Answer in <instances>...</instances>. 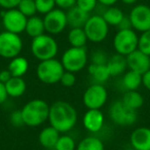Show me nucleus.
<instances>
[{
	"instance_id": "4c0bfd02",
	"label": "nucleus",
	"mask_w": 150,
	"mask_h": 150,
	"mask_svg": "<svg viewBox=\"0 0 150 150\" xmlns=\"http://www.w3.org/2000/svg\"><path fill=\"white\" fill-rule=\"evenodd\" d=\"M22 0H0V7L3 9L17 8Z\"/></svg>"
},
{
	"instance_id": "c9c22d12",
	"label": "nucleus",
	"mask_w": 150,
	"mask_h": 150,
	"mask_svg": "<svg viewBox=\"0 0 150 150\" xmlns=\"http://www.w3.org/2000/svg\"><path fill=\"white\" fill-rule=\"evenodd\" d=\"M9 121H11V125L16 127H23V125H25L21 110H16V111H13V112H11V116H9Z\"/></svg>"
},
{
	"instance_id": "a18cd8bd",
	"label": "nucleus",
	"mask_w": 150,
	"mask_h": 150,
	"mask_svg": "<svg viewBox=\"0 0 150 150\" xmlns=\"http://www.w3.org/2000/svg\"><path fill=\"white\" fill-rule=\"evenodd\" d=\"M1 29H2V23L0 21V32H1Z\"/></svg>"
},
{
	"instance_id": "20e7f679",
	"label": "nucleus",
	"mask_w": 150,
	"mask_h": 150,
	"mask_svg": "<svg viewBox=\"0 0 150 150\" xmlns=\"http://www.w3.org/2000/svg\"><path fill=\"white\" fill-rule=\"evenodd\" d=\"M65 69L61 61L54 59L41 61L37 65L36 75L37 78L45 84H56L60 82L62 75L64 74Z\"/></svg>"
},
{
	"instance_id": "5701e85b",
	"label": "nucleus",
	"mask_w": 150,
	"mask_h": 150,
	"mask_svg": "<svg viewBox=\"0 0 150 150\" xmlns=\"http://www.w3.org/2000/svg\"><path fill=\"white\" fill-rule=\"evenodd\" d=\"M25 32L31 38L38 37V36L44 34L45 28H44L43 18H40L38 16H33V17L28 18Z\"/></svg>"
},
{
	"instance_id": "dca6fc26",
	"label": "nucleus",
	"mask_w": 150,
	"mask_h": 150,
	"mask_svg": "<svg viewBox=\"0 0 150 150\" xmlns=\"http://www.w3.org/2000/svg\"><path fill=\"white\" fill-rule=\"evenodd\" d=\"M129 142L134 150H150V127L135 129L129 136Z\"/></svg>"
},
{
	"instance_id": "a211bd4d",
	"label": "nucleus",
	"mask_w": 150,
	"mask_h": 150,
	"mask_svg": "<svg viewBox=\"0 0 150 150\" xmlns=\"http://www.w3.org/2000/svg\"><path fill=\"white\" fill-rule=\"evenodd\" d=\"M60 133L52 125L45 127L40 131L38 135V142L42 147L46 149H54L60 138Z\"/></svg>"
},
{
	"instance_id": "393cba45",
	"label": "nucleus",
	"mask_w": 150,
	"mask_h": 150,
	"mask_svg": "<svg viewBox=\"0 0 150 150\" xmlns=\"http://www.w3.org/2000/svg\"><path fill=\"white\" fill-rule=\"evenodd\" d=\"M67 38L70 45L73 47H86L88 41L83 28H71Z\"/></svg>"
},
{
	"instance_id": "aec40b11",
	"label": "nucleus",
	"mask_w": 150,
	"mask_h": 150,
	"mask_svg": "<svg viewBox=\"0 0 150 150\" xmlns=\"http://www.w3.org/2000/svg\"><path fill=\"white\" fill-rule=\"evenodd\" d=\"M4 84L7 95L11 98H20L25 94L27 90V83L23 77L11 76V79Z\"/></svg>"
},
{
	"instance_id": "473e14b6",
	"label": "nucleus",
	"mask_w": 150,
	"mask_h": 150,
	"mask_svg": "<svg viewBox=\"0 0 150 150\" xmlns=\"http://www.w3.org/2000/svg\"><path fill=\"white\" fill-rule=\"evenodd\" d=\"M98 4V0H76V6L81 11L90 13L95 11Z\"/></svg>"
},
{
	"instance_id": "c756f323",
	"label": "nucleus",
	"mask_w": 150,
	"mask_h": 150,
	"mask_svg": "<svg viewBox=\"0 0 150 150\" xmlns=\"http://www.w3.org/2000/svg\"><path fill=\"white\" fill-rule=\"evenodd\" d=\"M17 8L27 18L36 16L37 13L35 0H22Z\"/></svg>"
},
{
	"instance_id": "b1692460",
	"label": "nucleus",
	"mask_w": 150,
	"mask_h": 150,
	"mask_svg": "<svg viewBox=\"0 0 150 150\" xmlns=\"http://www.w3.org/2000/svg\"><path fill=\"white\" fill-rule=\"evenodd\" d=\"M120 100L135 111H138L144 105V97L138 91H127Z\"/></svg>"
},
{
	"instance_id": "79ce46f5",
	"label": "nucleus",
	"mask_w": 150,
	"mask_h": 150,
	"mask_svg": "<svg viewBox=\"0 0 150 150\" xmlns=\"http://www.w3.org/2000/svg\"><path fill=\"white\" fill-rule=\"evenodd\" d=\"M118 29L119 30H123V29H133L132 28V24L129 21V17H125L123 20L120 22V24L118 25Z\"/></svg>"
},
{
	"instance_id": "9b49d317",
	"label": "nucleus",
	"mask_w": 150,
	"mask_h": 150,
	"mask_svg": "<svg viewBox=\"0 0 150 150\" xmlns=\"http://www.w3.org/2000/svg\"><path fill=\"white\" fill-rule=\"evenodd\" d=\"M107 99L108 92L104 84L93 83L84 91L82 102L88 109H101L106 104Z\"/></svg>"
},
{
	"instance_id": "9d476101",
	"label": "nucleus",
	"mask_w": 150,
	"mask_h": 150,
	"mask_svg": "<svg viewBox=\"0 0 150 150\" xmlns=\"http://www.w3.org/2000/svg\"><path fill=\"white\" fill-rule=\"evenodd\" d=\"M0 16H1L2 27L5 29V31L19 35L25 32L28 18L25 17L18 8L6 9V11L3 9Z\"/></svg>"
},
{
	"instance_id": "2f4dec72",
	"label": "nucleus",
	"mask_w": 150,
	"mask_h": 150,
	"mask_svg": "<svg viewBox=\"0 0 150 150\" xmlns=\"http://www.w3.org/2000/svg\"><path fill=\"white\" fill-rule=\"evenodd\" d=\"M37 13L41 15H46L52 9L56 8V2L54 0H35Z\"/></svg>"
},
{
	"instance_id": "f704fd0d",
	"label": "nucleus",
	"mask_w": 150,
	"mask_h": 150,
	"mask_svg": "<svg viewBox=\"0 0 150 150\" xmlns=\"http://www.w3.org/2000/svg\"><path fill=\"white\" fill-rule=\"evenodd\" d=\"M61 84L65 88H71L75 84L76 82V76H75V73L69 72V71H65L64 74L62 75L60 80Z\"/></svg>"
},
{
	"instance_id": "bb28decb",
	"label": "nucleus",
	"mask_w": 150,
	"mask_h": 150,
	"mask_svg": "<svg viewBox=\"0 0 150 150\" xmlns=\"http://www.w3.org/2000/svg\"><path fill=\"white\" fill-rule=\"evenodd\" d=\"M103 19L106 21V23L109 26H113V27H118L120 22L125 17L123 11L120 8L116 6H109L107 7L106 11L103 13L102 15Z\"/></svg>"
},
{
	"instance_id": "4be33fe9",
	"label": "nucleus",
	"mask_w": 150,
	"mask_h": 150,
	"mask_svg": "<svg viewBox=\"0 0 150 150\" xmlns=\"http://www.w3.org/2000/svg\"><path fill=\"white\" fill-rule=\"evenodd\" d=\"M88 72L95 81V83L103 84L108 81V79L111 77L107 65H96L91 63L88 67Z\"/></svg>"
},
{
	"instance_id": "de8ad7c7",
	"label": "nucleus",
	"mask_w": 150,
	"mask_h": 150,
	"mask_svg": "<svg viewBox=\"0 0 150 150\" xmlns=\"http://www.w3.org/2000/svg\"><path fill=\"white\" fill-rule=\"evenodd\" d=\"M122 150H127V149H122Z\"/></svg>"
},
{
	"instance_id": "a19ab883",
	"label": "nucleus",
	"mask_w": 150,
	"mask_h": 150,
	"mask_svg": "<svg viewBox=\"0 0 150 150\" xmlns=\"http://www.w3.org/2000/svg\"><path fill=\"white\" fill-rule=\"evenodd\" d=\"M11 78V74L8 70H2L0 71V81L2 83H6L9 79Z\"/></svg>"
},
{
	"instance_id": "58836bf2",
	"label": "nucleus",
	"mask_w": 150,
	"mask_h": 150,
	"mask_svg": "<svg viewBox=\"0 0 150 150\" xmlns=\"http://www.w3.org/2000/svg\"><path fill=\"white\" fill-rule=\"evenodd\" d=\"M142 86L150 92V69L142 75Z\"/></svg>"
},
{
	"instance_id": "2eb2a0df",
	"label": "nucleus",
	"mask_w": 150,
	"mask_h": 150,
	"mask_svg": "<svg viewBox=\"0 0 150 150\" xmlns=\"http://www.w3.org/2000/svg\"><path fill=\"white\" fill-rule=\"evenodd\" d=\"M125 58H127V68L129 70L143 75L150 69V57L142 52L141 50H134Z\"/></svg>"
},
{
	"instance_id": "412c9836",
	"label": "nucleus",
	"mask_w": 150,
	"mask_h": 150,
	"mask_svg": "<svg viewBox=\"0 0 150 150\" xmlns=\"http://www.w3.org/2000/svg\"><path fill=\"white\" fill-rule=\"evenodd\" d=\"M7 70L11 72V76L23 77L29 70V62L24 57L18 56L11 60L8 66H7Z\"/></svg>"
},
{
	"instance_id": "72a5a7b5",
	"label": "nucleus",
	"mask_w": 150,
	"mask_h": 150,
	"mask_svg": "<svg viewBox=\"0 0 150 150\" xmlns=\"http://www.w3.org/2000/svg\"><path fill=\"white\" fill-rule=\"evenodd\" d=\"M109 57L107 56V54L105 52H103L102 50H97L96 52H94L92 54V63L96 65H106L108 62Z\"/></svg>"
},
{
	"instance_id": "e433bc0d",
	"label": "nucleus",
	"mask_w": 150,
	"mask_h": 150,
	"mask_svg": "<svg viewBox=\"0 0 150 150\" xmlns=\"http://www.w3.org/2000/svg\"><path fill=\"white\" fill-rule=\"evenodd\" d=\"M54 2H56V6L63 11L64 9L68 11L69 8L76 5V0H54Z\"/></svg>"
},
{
	"instance_id": "1a4fd4ad",
	"label": "nucleus",
	"mask_w": 150,
	"mask_h": 150,
	"mask_svg": "<svg viewBox=\"0 0 150 150\" xmlns=\"http://www.w3.org/2000/svg\"><path fill=\"white\" fill-rule=\"evenodd\" d=\"M23 50V40L19 34L8 31L0 32V57L13 59L20 56Z\"/></svg>"
},
{
	"instance_id": "7c9ffc66",
	"label": "nucleus",
	"mask_w": 150,
	"mask_h": 150,
	"mask_svg": "<svg viewBox=\"0 0 150 150\" xmlns=\"http://www.w3.org/2000/svg\"><path fill=\"white\" fill-rule=\"evenodd\" d=\"M138 50L150 57V30L143 32L139 36Z\"/></svg>"
},
{
	"instance_id": "f257e3e1",
	"label": "nucleus",
	"mask_w": 150,
	"mask_h": 150,
	"mask_svg": "<svg viewBox=\"0 0 150 150\" xmlns=\"http://www.w3.org/2000/svg\"><path fill=\"white\" fill-rule=\"evenodd\" d=\"M78 114L73 105L66 101H57L50 107L48 122L59 133L72 131L77 123Z\"/></svg>"
},
{
	"instance_id": "6ab92c4d",
	"label": "nucleus",
	"mask_w": 150,
	"mask_h": 150,
	"mask_svg": "<svg viewBox=\"0 0 150 150\" xmlns=\"http://www.w3.org/2000/svg\"><path fill=\"white\" fill-rule=\"evenodd\" d=\"M106 65L111 77H116L119 75L125 74V70L127 68V58L119 54H115L113 56L109 57Z\"/></svg>"
},
{
	"instance_id": "4468645a",
	"label": "nucleus",
	"mask_w": 150,
	"mask_h": 150,
	"mask_svg": "<svg viewBox=\"0 0 150 150\" xmlns=\"http://www.w3.org/2000/svg\"><path fill=\"white\" fill-rule=\"evenodd\" d=\"M84 129L92 134L99 133L105 123L104 113L101 109H88L82 118Z\"/></svg>"
},
{
	"instance_id": "f8f14e48",
	"label": "nucleus",
	"mask_w": 150,
	"mask_h": 150,
	"mask_svg": "<svg viewBox=\"0 0 150 150\" xmlns=\"http://www.w3.org/2000/svg\"><path fill=\"white\" fill-rule=\"evenodd\" d=\"M43 23L45 32L50 35L52 36L62 33L68 26L66 11L58 7L52 9V11L44 15Z\"/></svg>"
},
{
	"instance_id": "f03ea898",
	"label": "nucleus",
	"mask_w": 150,
	"mask_h": 150,
	"mask_svg": "<svg viewBox=\"0 0 150 150\" xmlns=\"http://www.w3.org/2000/svg\"><path fill=\"white\" fill-rule=\"evenodd\" d=\"M50 105L41 99H34L27 102L21 109L25 125L30 127H40L48 120Z\"/></svg>"
},
{
	"instance_id": "49530a36",
	"label": "nucleus",
	"mask_w": 150,
	"mask_h": 150,
	"mask_svg": "<svg viewBox=\"0 0 150 150\" xmlns=\"http://www.w3.org/2000/svg\"><path fill=\"white\" fill-rule=\"evenodd\" d=\"M149 114H150V108H149Z\"/></svg>"
},
{
	"instance_id": "c85d7f7f",
	"label": "nucleus",
	"mask_w": 150,
	"mask_h": 150,
	"mask_svg": "<svg viewBox=\"0 0 150 150\" xmlns=\"http://www.w3.org/2000/svg\"><path fill=\"white\" fill-rule=\"evenodd\" d=\"M76 142L71 136L64 135L60 136L58 142H57L56 146H54V150H76Z\"/></svg>"
},
{
	"instance_id": "f3484780",
	"label": "nucleus",
	"mask_w": 150,
	"mask_h": 150,
	"mask_svg": "<svg viewBox=\"0 0 150 150\" xmlns=\"http://www.w3.org/2000/svg\"><path fill=\"white\" fill-rule=\"evenodd\" d=\"M67 23L70 28H83L86 23L88 22V18L91 17L90 13L81 11L76 5L69 8L66 13Z\"/></svg>"
},
{
	"instance_id": "0eeeda50",
	"label": "nucleus",
	"mask_w": 150,
	"mask_h": 150,
	"mask_svg": "<svg viewBox=\"0 0 150 150\" xmlns=\"http://www.w3.org/2000/svg\"><path fill=\"white\" fill-rule=\"evenodd\" d=\"M109 117L118 127H131L137 121V111L129 108L121 100L113 102L109 107Z\"/></svg>"
},
{
	"instance_id": "423d86ee",
	"label": "nucleus",
	"mask_w": 150,
	"mask_h": 150,
	"mask_svg": "<svg viewBox=\"0 0 150 150\" xmlns=\"http://www.w3.org/2000/svg\"><path fill=\"white\" fill-rule=\"evenodd\" d=\"M138 40L139 36L134 29L118 30L113 37V48L116 54L127 57L138 50Z\"/></svg>"
},
{
	"instance_id": "7ed1b4c3",
	"label": "nucleus",
	"mask_w": 150,
	"mask_h": 150,
	"mask_svg": "<svg viewBox=\"0 0 150 150\" xmlns=\"http://www.w3.org/2000/svg\"><path fill=\"white\" fill-rule=\"evenodd\" d=\"M59 52L57 40L50 34H42L38 37L32 38L31 52L39 62L54 59Z\"/></svg>"
},
{
	"instance_id": "37998d69",
	"label": "nucleus",
	"mask_w": 150,
	"mask_h": 150,
	"mask_svg": "<svg viewBox=\"0 0 150 150\" xmlns=\"http://www.w3.org/2000/svg\"><path fill=\"white\" fill-rule=\"evenodd\" d=\"M118 0H98V3L104 5V6H114Z\"/></svg>"
},
{
	"instance_id": "ea45409f",
	"label": "nucleus",
	"mask_w": 150,
	"mask_h": 150,
	"mask_svg": "<svg viewBox=\"0 0 150 150\" xmlns=\"http://www.w3.org/2000/svg\"><path fill=\"white\" fill-rule=\"evenodd\" d=\"M8 95H7L6 88H5V84L0 81V105L6 102Z\"/></svg>"
},
{
	"instance_id": "ddd939ff",
	"label": "nucleus",
	"mask_w": 150,
	"mask_h": 150,
	"mask_svg": "<svg viewBox=\"0 0 150 150\" xmlns=\"http://www.w3.org/2000/svg\"><path fill=\"white\" fill-rule=\"evenodd\" d=\"M129 19L135 31L143 33L150 30V6L146 4L134 6L129 15Z\"/></svg>"
},
{
	"instance_id": "cd10ccee",
	"label": "nucleus",
	"mask_w": 150,
	"mask_h": 150,
	"mask_svg": "<svg viewBox=\"0 0 150 150\" xmlns=\"http://www.w3.org/2000/svg\"><path fill=\"white\" fill-rule=\"evenodd\" d=\"M76 150H105V146L100 138L88 136L77 144Z\"/></svg>"
},
{
	"instance_id": "6e6552de",
	"label": "nucleus",
	"mask_w": 150,
	"mask_h": 150,
	"mask_svg": "<svg viewBox=\"0 0 150 150\" xmlns=\"http://www.w3.org/2000/svg\"><path fill=\"white\" fill-rule=\"evenodd\" d=\"M88 40L94 43H100L107 38L109 33V25L102 16L94 15L88 18L83 27Z\"/></svg>"
},
{
	"instance_id": "39448f33",
	"label": "nucleus",
	"mask_w": 150,
	"mask_h": 150,
	"mask_svg": "<svg viewBox=\"0 0 150 150\" xmlns=\"http://www.w3.org/2000/svg\"><path fill=\"white\" fill-rule=\"evenodd\" d=\"M88 61V54L86 47L70 46L62 54L61 63L65 71L77 73L86 68Z\"/></svg>"
},
{
	"instance_id": "c03bdc74",
	"label": "nucleus",
	"mask_w": 150,
	"mask_h": 150,
	"mask_svg": "<svg viewBox=\"0 0 150 150\" xmlns=\"http://www.w3.org/2000/svg\"><path fill=\"white\" fill-rule=\"evenodd\" d=\"M120 1L122 3H125V4H127V5L135 4V3L138 2V0H120Z\"/></svg>"
},
{
	"instance_id": "a878e982",
	"label": "nucleus",
	"mask_w": 150,
	"mask_h": 150,
	"mask_svg": "<svg viewBox=\"0 0 150 150\" xmlns=\"http://www.w3.org/2000/svg\"><path fill=\"white\" fill-rule=\"evenodd\" d=\"M121 82L125 91H137L142 86V75L135 71L129 70L125 72Z\"/></svg>"
}]
</instances>
